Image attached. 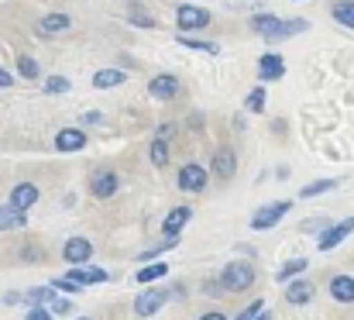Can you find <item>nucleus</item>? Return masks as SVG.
Instances as JSON below:
<instances>
[{
    "label": "nucleus",
    "mask_w": 354,
    "mask_h": 320,
    "mask_svg": "<svg viewBox=\"0 0 354 320\" xmlns=\"http://www.w3.org/2000/svg\"><path fill=\"white\" fill-rule=\"evenodd\" d=\"M17 73H21L24 80H38V76H41V69H38V62H35L31 55H17Z\"/></svg>",
    "instance_id": "obj_27"
},
{
    "label": "nucleus",
    "mask_w": 354,
    "mask_h": 320,
    "mask_svg": "<svg viewBox=\"0 0 354 320\" xmlns=\"http://www.w3.org/2000/svg\"><path fill=\"white\" fill-rule=\"evenodd\" d=\"M261 310H265V303H261V300H254V303H248V307L237 314V320H254L258 314H261Z\"/></svg>",
    "instance_id": "obj_35"
},
{
    "label": "nucleus",
    "mask_w": 354,
    "mask_h": 320,
    "mask_svg": "<svg viewBox=\"0 0 354 320\" xmlns=\"http://www.w3.org/2000/svg\"><path fill=\"white\" fill-rule=\"evenodd\" d=\"M35 204H38V186L35 183H17L10 190V207L17 213H24L28 207H35Z\"/></svg>",
    "instance_id": "obj_7"
},
{
    "label": "nucleus",
    "mask_w": 354,
    "mask_h": 320,
    "mask_svg": "<svg viewBox=\"0 0 354 320\" xmlns=\"http://www.w3.org/2000/svg\"><path fill=\"white\" fill-rule=\"evenodd\" d=\"M200 320H227V317H224V314H217V310H214V314H203V317H200Z\"/></svg>",
    "instance_id": "obj_42"
},
{
    "label": "nucleus",
    "mask_w": 354,
    "mask_h": 320,
    "mask_svg": "<svg viewBox=\"0 0 354 320\" xmlns=\"http://www.w3.org/2000/svg\"><path fill=\"white\" fill-rule=\"evenodd\" d=\"M55 148L59 152H80V148H86V131L83 127H62L55 134Z\"/></svg>",
    "instance_id": "obj_8"
},
{
    "label": "nucleus",
    "mask_w": 354,
    "mask_h": 320,
    "mask_svg": "<svg viewBox=\"0 0 354 320\" xmlns=\"http://www.w3.org/2000/svg\"><path fill=\"white\" fill-rule=\"evenodd\" d=\"M327 227H330L327 217H310V220H303V231H320V234H324Z\"/></svg>",
    "instance_id": "obj_34"
},
{
    "label": "nucleus",
    "mask_w": 354,
    "mask_h": 320,
    "mask_svg": "<svg viewBox=\"0 0 354 320\" xmlns=\"http://www.w3.org/2000/svg\"><path fill=\"white\" fill-rule=\"evenodd\" d=\"M310 28V21L306 17H292V21H282V35L289 38V35H299V31H306Z\"/></svg>",
    "instance_id": "obj_31"
},
{
    "label": "nucleus",
    "mask_w": 354,
    "mask_h": 320,
    "mask_svg": "<svg viewBox=\"0 0 354 320\" xmlns=\"http://www.w3.org/2000/svg\"><path fill=\"white\" fill-rule=\"evenodd\" d=\"M90 255H93V241H86V238H73V241H66V248H62V258H66L69 265H83Z\"/></svg>",
    "instance_id": "obj_9"
},
{
    "label": "nucleus",
    "mask_w": 354,
    "mask_h": 320,
    "mask_svg": "<svg viewBox=\"0 0 354 320\" xmlns=\"http://www.w3.org/2000/svg\"><path fill=\"white\" fill-rule=\"evenodd\" d=\"M120 83H127V73H120V69H100V73L93 76V87H97V90H114Z\"/></svg>",
    "instance_id": "obj_19"
},
{
    "label": "nucleus",
    "mask_w": 354,
    "mask_h": 320,
    "mask_svg": "<svg viewBox=\"0 0 354 320\" xmlns=\"http://www.w3.org/2000/svg\"><path fill=\"white\" fill-rule=\"evenodd\" d=\"M69 24H73V17H69V14H62V10L45 14V17H41V35H59V31H69Z\"/></svg>",
    "instance_id": "obj_18"
},
{
    "label": "nucleus",
    "mask_w": 354,
    "mask_h": 320,
    "mask_svg": "<svg viewBox=\"0 0 354 320\" xmlns=\"http://www.w3.org/2000/svg\"><path fill=\"white\" fill-rule=\"evenodd\" d=\"M251 283H254V269H251L248 262H231V265L224 269V276H221V286H224V290H231V293L248 290Z\"/></svg>",
    "instance_id": "obj_2"
},
{
    "label": "nucleus",
    "mask_w": 354,
    "mask_h": 320,
    "mask_svg": "<svg viewBox=\"0 0 354 320\" xmlns=\"http://www.w3.org/2000/svg\"><path fill=\"white\" fill-rule=\"evenodd\" d=\"M48 314H73V300H62V296H52V310Z\"/></svg>",
    "instance_id": "obj_37"
},
{
    "label": "nucleus",
    "mask_w": 354,
    "mask_h": 320,
    "mask_svg": "<svg viewBox=\"0 0 354 320\" xmlns=\"http://www.w3.org/2000/svg\"><path fill=\"white\" fill-rule=\"evenodd\" d=\"M52 296H55V290H48V286H35V290L28 293V303H31V307H45V303H52Z\"/></svg>",
    "instance_id": "obj_29"
},
{
    "label": "nucleus",
    "mask_w": 354,
    "mask_h": 320,
    "mask_svg": "<svg viewBox=\"0 0 354 320\" xmlns=\"http://www.w3.org/2000/svg\"><path fill=\"white\" fill-rule=\"evenodd\" d=\"M69 87H73V83H69L66 76H48V80H45V94H66Z\"/></svg>",
    "instance_id": "obj_32"
},
{
    "label": "nucleus",
    "mask_w": 354,
    "mask_h": 320,
    "mask_svg": "<svg viewBox=\"0 0 354 320\" xmlns=\"http://www.w3.org/2000/svg\"><path fill=\"white\" fill-rule=\"evenodd\" d=\"M179 186H183L186 193H200V190L207 186V169L196 166V162H186V166L179 169Z\"/></svg>",
    "instance_id": "obj_6"
},
{
    "label": "nucleus",
    "mask_w": 354,
    "mask_h": 320,
    "mask_svg": "<svg viewBox=\"0 0 354 320\" xmlns=\"http://www.w3.org/2000/svg\"><path fill=\"white\" fill-rule=\"evenodd\" d=\"M172 134H176L172 124H162V127H158V141H165V138H172Z\"/></svg>",
    "instance_id": "obj_39"
},
{
    "label": "nucleus",
    "mask_w": 354,
    "mask_h": 320,
    "mask_svg": "<svg viewBox=\"0 0 354 320\" xmlns=\"http://www.w3.org/2000/svg\"><path fill=\"white\" fill-rule=\"evenodd\" d=\"M258 73H261V80H268V83H272V80H282V76H286V62L268 52V55L258 59Z\"/></svg>",
    "instance_id": "obj_14"
},
{
    "label": "nucleus",
    "mask_w": 354,
    "mask_h": 320,
    "mask_svg": "<svg viewBox=\"0 0 354 320\" xmlns=\"http://www.w3.org/2000/svg\"><path fill=\"white\" fill-rule=\"evenodd\" d=\"M0 87H3V90H7V87H14V76H10L3 66H0Z\"/></svg>",
    "instance_id": "obj_40"
},
{
    "label": "nucleus",
    "mask_w": 354,
    "mask_h": 320,
    "mask_svg": "<svg viewBox=\"0 0 354 320\" xmlns=\"http://www.w3.org/2000/svg\"><path fill=\"white\" fill-rule=\"evenodd\" d=\"M234 169H237L234 152H231V148H221V152L214 155V172H217L221 179H231V176H234Z\"/></svg>",
    "instance_id": "obj_17"
},
{
    "label": "nucleus",
    "mask_w": 354,
    "mask_h": 320,
    "mask_svg": "<svg viewBox=\"0 0 354 320\" xmlns=\"http://www.w3.org/2000/svg\"><path fill=\"white\" fill-rule=\"evenodd\" d=\"M254 320H272V314H268V310H261V314H258Z\"/></svg>",
    "instance_id": "obj_43"
},
{
    "label": "nucleus",
    "mask_w": 354,
    "mask_h": 320,
    "mask_svg": "<svg viewBox=\"0 0 354 320\" xmlns=\"http://www.w3.org/2000/svg\"><path fill=\"white\" fill-rule=\"evenodd\" d=\"M299 272H306V258H292V262H286L282 269H279V283H289L292 276H299Z\"/></svg>",
    "instance_id": "obj_26"
},
{
    "label": "nucleus",
    "mask_w": 354,
    "mask_h": 320,
    "mask_svg": "<svg viewBox=\"0 0 354 320\" xmlns=\"http://www.w3.org/2000/svg\"><path fill=\"white\" fill-rule=\"evenodd\" d=\"M176 21H179V35L203 31V28L210 24V10H203V7H196V3H179Z\"/></svg>",
    "instance_id": "obj_1"
},
{
    "label": "nucleus",
    "mask_w": 354,
    "mask_h": 320,
    "mask_svg": "<svg viewBox=\"0 0 354 320\" xmlns=\"http://www.w3.org/2000/svg\"><path fill=\"white\" fill-rule=\"evenodd\" d=\"M83 121H86V124H97V121H100V110H90V114H86Z\"/></svg>",
    "instance_id": "obj_41"
},
{
    "label": "nucleus",
    "mask_w": 354,
    "mask_h": 320,
    "mask_svg": "<svg viewBox=\"0 0 354 320\" xmlns=\"http://www.w3.org/2000/svg\"><path fill=\"white\" fill-rule=\"evenodd\" d=\"M289 211H292V204H289V200L268 204V207H261V211L251 217V227H254V231H268V227H275V224H279V220H282Z\"/></svg>",
    "instance_id": "obj_3"
},
{
    "label": "nucleus",
    "mask_w": 354,
    "mask_h": 320,
    "mask_svg": "<svg viewBox=\"0 0 354 320\" xmlns=\"http://www.w3.org/2000/svg\"><path fill=\"white\" fill-rule=\"evenodd\" d=\"M162 276H169V265L165 262H155V265H145V269H138V283H155V279H162Z\"/></svg>",
    "instance_id": "obj_23"
},
{
    "label": "nucleus",
    "mask_w": 354,
    "mask_h": 320,
    "mask_svg": "<svg viewBox=\"0 0 354 320\" xmlns=\"http://www.w3.org/2000/svg\"><path fill=\"white\" fill-rule=\"evenodd\" d=\"M148 94H151L155 100H172V97L179 94V80L169 76V73H162V76H155V80L148 83Z\"/></svg>",
    "instance_id": "obj_12"
},
{
    "label": "nucleus",
    "mask_w": 354,
    "mask_h": 320,
    "mask_svg": "<svg viewBox=\"0 0 354 320\" xmlns=\"http://www.w3.org/2000/svg\"><path fill=\"white\" fill-rule=\"evenodd\" d=\"M127 21H131V24H138V28H155V24H158V21H155L148 10H141L138 3H131V7H127Z\"/></svg>",
    "instance_id": "obj_24"
},
{
    "label": "nucleus",
    "mask_w": 354,
    "mask_h": 320,
    "mask_svg": "<svg viewBox=\"0 0 354 320\" xmlns=\"http://www.w3.org/2000/svg\"><path fill=\"white\" fill-rule=\"evenodd\" d=\"M179 45H183V48H196V52H210V55L221 52L217 42H203V38H189V35H179Z\"/></svg>",
    "instance_id": "obj_22"
},
{
    "label": "nucleus",
    "mask_w": 354,
    "mask_h": 320,
    "mask_svg": "<svg viewBox=\"0 0 354 320\" xmlns=\"http://www.w3.org/2000/svg\"><path fill=\"white\" fill-rule=\"evenodd\" d=\"M330 296L337 303H354V279L351 276H334L330 279Z\"/></svg>",
    "instance_id": "obj_16"
},
{
    "label": "nucleus",
    "mask_w": 354,
    "mask_h": 320,
    "mask_svg": "<svg viewBox=\"0 0 354 320\" xmlns=\"http://www.w3.org/2000/svg\"><path fill=\"white\" fill-rule=\"evenodd\" d=\"M76 320H90V317H76Z\"/></svg>",
    "instance_id": "obj_44"
},
{
    "label": "nucleus",
    "mask_w": 354,
    "mask_h": 320,
    "mask_svg": "<svg viewBox=\"0 0 354 320\" xmlns=\"http://www.w3.org/2000/svg\"><path fill=\"white\" fill-rule=\"evenodd\" d=\"M189 217H193V211H189V207H176V211H169V217L162 220L165 238H179V231L189 224Z\"/></svg>",
    "instance_id": "obj_13"
},
{
    "label": "nucleus",
    "mask_w": 354,
    "mask_h": 320,
    "mask_svg": "<svg viewBox=\"0 0 354 320\" xmlns=\"http://www.w3.org/2000/svg\"><path fill=\"white\" fill-rule=\"evenodd\" d=\"M66 279H73V283H80V286H93V283H107L111 276H107V269H93V265H86V269H73Z\"/></svg>",
    "instance_id": "obj_15"
},
{
    "label": "nucleus",
    "mask_w": 354,
    "mask_h": 320,
    "mask_svg": "<svg viewBox=\"0 0 354 320\" xmlns=\"http://www.w3.org/2000/svg\"><path fill=\"white\" fill-rule=\"evenodd\" d=\"M310 296H313V286H310V283H292V286L286 290V300H289L292 307H303V303H310Z\"/></svg>",
    "instance_id": "obj_21"
},
{
    "label": "nucleus",
    "mask_w": 354,
    "mask_h": 320,
    "mask_svg": "<svg viewBox=\"0 0 354 320\" xmlns=\"http://www.w3.org/2000/svg\"><path fill=\"white\" fill-rule=\"evenodd\" d=\"M330 14H334L337 24H344V28L354 31V0H337V3L330 7Z\"/></svg>",
    "instance_id": "obj_20"
},
{
    "label": "nucleus",
    "mask_w": 354,
    "mask_h": 320,
    "mask_svg": "<svg viewBox=\"0 0 354 320\" xmlns=\"http://www.w3.org/2000/svg\"><path fill=\"white\" fill-rule=\"evenodd\" d=\"M244 107H248L251 114H258V110L265 107V87H258V90H251V94H248V100H244Z\"/></svg>",
    "instance_id": "obj_33"
},
{
    "label": "nucleus",
    "mask_w": 354,
    "mask_h": 320,
    "mask_svg": "<svg viewBox=\"0 0 354 320\" xmlns=\"http://www.w3.org/2000/svg\"><path fill=\"white\" fill-rule=\"evenodd\" d=\"M251 31L261 35V38H268V42L286 38V35H282V17H275V14H254V17H251Z\"/></svg>",
    "instance_id": "obj_4"
},
{
    "label": "nucleus",
    "mask_w": 354,
    "mask_h": 320,
    "mask_svg": "<svg viewBox=\"0 0 354 320\" xmlns=\"http://www.w3.org/2000/svg\"><path fill=\"white\" fill-rule=\"evenodd\" d=\"M120 186V176L118 172H97L93 176V183H90V193L97 197V200H107V197H114Z\"/></svg>",
    "instance_id": "obj_11"
},
{
    "label": "nucleus",
    "mask_w": 354,
    "mask_h": 320,
    "mask_svg": "<svg viewBox=\"0 0 354 320\" xmlns=\"http://www.w3.org/2000/svg\"><path fill=\"white\" fill-rule=\"evenodd\" d=\"M24 320H52V314H48V307H31Z\"/></svg>",
    "instance_id": "obj_38"
},
{
    "label": "nucleus",
    "mask_w": 354,
    "mask_h": 320,
    "mask_svg": "<svg viewBox=\"0 0 354 320\" xmlns=\"http://www.w3.org/2000/svg\"><path fill=\"white\" fill-rule=\"evenodd\" d=\"M165 296H169V293H162V290H148V293H141V296L134 300V314H138V317H151V314H158L162 303H165Z\"/></svg>",
    "instance_id": "obj_10"
},
{
    "label": "nucleus",
    "mask_w": 354,
    "mask_h": 320,
    "mask_svg": "<svg viewBox=\"0 0 354 320\" xmlns=\"http://www.w3.org/2000/svg\"><path fill=\"white\" fill-rule=\"evenodd\" d=\"M48 290H62V293H80L83 286H80V283H73V279H55V283H52Z\"/></svg>",
    "instance_id": "obj_36"
},
{
    "label": "nucleus",
    "mask_w": 354,
    "mask_h": 320,
    "mask_svg": "<svg viewBox=\"0 0 354 320\" xmlns=\"http://www.w3.org/2000/svg\"><path fill=\"white\" fill-rule=\"evenodd\" d=\"M21 224H24V213H17L10 204L0 207V231H7V227H21Z\"/></svg>",
    "instance_id": "obj_28"
},
{
    "label": "nucleus",
    "mask_w": 354,
    "mask_h": 320,
    "mask_svg": "<svg viewBox=\"0 0 354 320\" xmlns=\"http://www.w3.org/2000/svg\"><path fill=\"white\" fill-rule=\"evenodd\" d=\"M354 231V217H348V220H341V224H330L324 234H320V241H317V248L320 251H330V248H337L348 234Z\"/></svg>",
    "instance_id": "obj_5"
},
{
    "label": "nucleus",
    "mask_w": 354,
    "mask_h": 320,
    "mask_svg": "<svg viewBox=\"0 0 354 320\" xmlns=\"http://www.w3.org/2000/svg\"><path fill=\"white\" fill-rule=\"evenodd\" d=\"M337 186V179H317V183H310V186H303L299 190V197L303 200H310V197H320V193H330Z\"/></svg>",
    "instance_id": "obj_25"
},
{
    "label": "nucleus",
    "mask_w": 354,
    "mask_h": 320,
    "mask_svg": "<svg viewBox=\"0 0 354 320\" xmlns=\"http://www.w3.org/2000/svg\"><path fill=\"white\" fill-rule=\"evenodd\" d=\"M148 155H151V162L162 169V166L169 162V148H165V141H158V138H155V141H151V148H148Z\"/></svg>",
    "instance_id": "obj_30"
}]
</instances>
